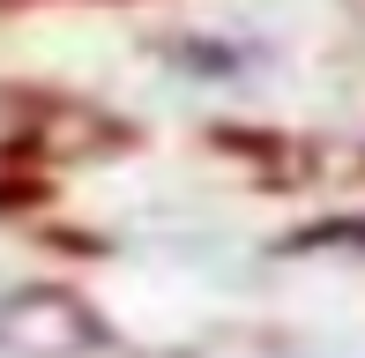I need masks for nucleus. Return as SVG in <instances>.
<instances>
[{
    "mask_svg": "<svg viewBox=\"0 0 365 358\" xmlns=\"http://www.w3.org/2000/svg\"><path fill=\"white\" fill-rule=\"evenodd\" d=\"M0 344H8V351H30V358H60V351L97 344V321L82 314L75 299H60V291H30V299H8V306H0Z\"/></svg>",
    "mask_w": 365,
    "mask_h": 358,
    "instance_id": "obj_1",
    "label": "nucleus"
}]
</instances>
